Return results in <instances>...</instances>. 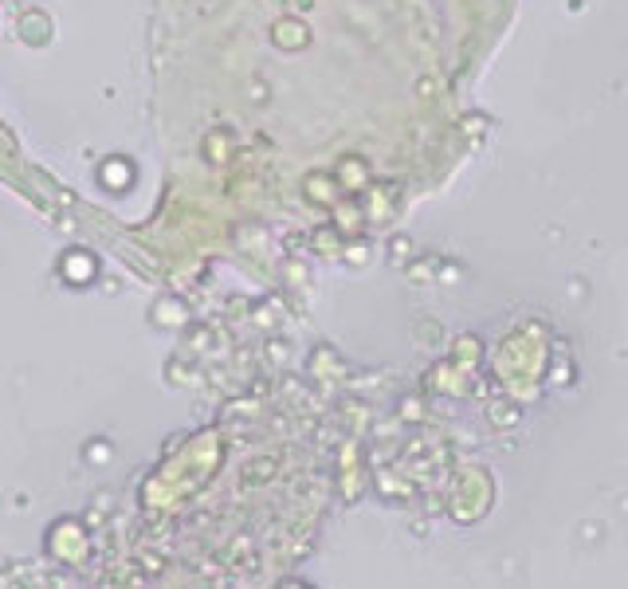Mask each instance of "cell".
Returning a JSON list of instances; mask_svg holds the SVG:
<instances>
[{
	"label": "cell",
	"mask_w": 628,
	"mask_h": 589,
	"mask_svg": "<svg viewBox=\"0 0 628 589\" xmlns=\"http://www.w3.org/2000/svg\"><path fill=\"white\" fill-rule=\"evenodd\" d=\"M95 271H98L95 256L83 252V248H71V252H63V259H60V276L71 283V287H87V283L95 279Z\"/></svg>",
	"instance_id": "cell-1"
},
{
	"label": "cell",
	"mask_w": 628,
	"mask_h": 589,
	"mask_svg": "<svg viewBox=\"0 0 628 589\" xmlns=\"http://www.w3.org/2000/svg\"><path fill=\"white\" fill-rule=\"evenodd\" d=\"M130 177H134V165L122 162V157H110V162H103V169H98V181H103L106 189H115V192L126 189Z\"/></svg>",
	"instance_id": "cell-2"
},
{
	"label": "cell",
	"mask_w": 628,
	"mask_h": 589,
	"mask_svg": "<svg viewBox=\"0 0 628 589\" xmlns=\"http://www.w3.org/2000/svg\"><path fill=\"white\" fill-rule=\"evenodd\" d=\"M87 456H91V463H110L115 448H110L106 440H91V444H87Z\"/></svg>",
	"instance_id": "cell-3"
}]
</instances>
